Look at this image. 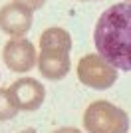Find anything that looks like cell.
Masks as SVG:
<instances>
[{
    "label": "cell",
    "instance_id": "1",
    "mask_svg": "<svg viewBox=\"0 0 131 133\" xmlns=\"http://www.w3.org/2000/svg\"><path fill=\"white\" fill-rule=\"evenodd\" d=\"M93 44L97 54L121 72H131V4L109 6L93 28Z\"/></svg>",
    "mask_w": 131,
    "mask_h": 133
},
{
    "label": "cell",
    "instance_id": "2",
    "mask_svg": "<svg viewBox=\"0 0 131 133\" xmlns=\"http://www.w3.org/2000/svg\"><path fill=\"white\" fill-rule=\"evenodd\" d=\"M40 54H38V70L46 79L60 82L70 74L71 60V36L68 30L60 26H52L44 30L40 36Z\"/></svg>",
    "mask_w": 131,
    "mask_h": 133
},
{
    "label": "cell",
    "instance_id": "3",
    "mask_svg": "<svg viewBox=\"0 0 131 133\" xmlns=\"http://www.w3.org/2000/svg\"><path fill=\"white\" fill-rule=\"evenodd\" d=\"M83 129L87 133H127L129 115L111 101L97 99L91 101L83 111Z\"/></svg>",
    "mask_w": 131,
    "mask_h": 133
},
{
    "label": "cell",
    "instance_id": "4",
    "mask_svg": "<svg viewBox=\"0 0 131 133\" xmlns=\"http://www.w3.org/2000/svg\"><path fill=\"white\" fill-rule=\"evenodd\" d=\"M77 79L91 89H109L117 82V68H113L99 54H86L77 62Z\"/></svg>",
    "mask_w": 131,
    "mask_h": 133
},
{
    "label": "cell",
    "instance_id": "5",
    "mask_svg": "<svg viewBox=\"0 0 131 133\" xmlns=\"http://www.w3.org/2000/svg\"><path fill=\"white\" fill-rule=\"evenodd\" d=\"M2 60L14 74H28L38 64V52L28 38H10L2 48Z\"/></svg>",
    "mask_w": 131,
    "mask_h": 133
},
{
    "label": "cell",
    "instance_id": "6",
    "mask_svg": "<svg viewBox=\"0 0 131 133\" xmlns=\"http://www.w3.org/2000/svg\"><path fill=\"white\" fill-rule=\"evenodd\" d=\"M8 91L20 111H36L46 99V88L34 78H18L8 88Z\"/></svg>",
    "mask_w": 131,
    "mask_h": 133
},
{
    "label": "cell",
    "instance_id": "7",
    "mask_svg": "<svg viewBox=\"0 0 131 133\" xmlns=\"http://www.w3.org/2000/svg\"><path fill=\"white\" fill-rule=\"evenodd\" d=\"M34 22V10L26 6L10 2L0 8V30L10 38H22L30 32Z\"/></svg>",
    "mask_w": 131,
    "mask_h": 133
},
{
    "label": "cell",
    "instance_id": "8",
    "mask_svg": "<svg viewBox=\"0 0 131 133\" xmlns=\"http://www.w3.org/2000/svg\"><path fill=\"white\" fill-rule=\"evenodd\" d=\"M18 105L14 103L8 88H0V121H10L18 115Z\"/></svg>",
    "mask_w": 131,
    "mask_h": 133
},
{
    "label": "cell",
    "instance_id": "9",
    "mask_svg": "<svg viewBox=\"0 0 131 133\" xmlns=\"http://www.w3.org/2000/svg\"><path fill=\"white\" fill-rule=\"evenodd\" d=\"M12 2H18V4L26 6L30 10H40V8L46 4V0H12Z\"/></svg>",
    "mask_w": 131,
    "mask_h": 133
},
{
    "label": "cell",
    "instance_id": "10",
    "mask_svg": "<svg viewBox=\"0 0 131 133\" xmlns=\"http://www.w3.org/2000/svg\"><path fill=\"white\" fill-rule=\"evenodd\" d=\"M54 133H82L77 127H60V129H56Z\"/></svg>",
    "mask_w": 131,
    "mask_h": 133
},
{
    "label": "cell",
    "instance_id": "11",
    "mask_svg": "<svg viewBox=\"0 0 131 133\" xmlns=\"http://www.w3.org/2000/svg\"><path fill=\"white\" fill-rule=\"evenodd\" d=\"M20 133H38L34 127H28V129H24V131H20Z\"/></svg>",
    "mask_w": 131,
    "mask_h": 133
},
{
    "label": "cell",
    "instance_id": "12",
    "mask_svg": "<svg viewBox=\"0 0 131 133\" xmlns=\"http://www.w3.org/2000/svg\"><path fill=\"white\" fill-rule=\"evenodd\" d=\"M123 2H129V4H131V0H123Z\"/></svg>",
    "mask_w": 131,
    "mask_h": 133
},
{
    "label": "cell",
    "instance_id": "13",
    "mask_svg": "<svg viewBox=\"0 0 131 133\" xmlns=\"http://www.w3.org/2000/svg\"><path fill=\"white\" fill-rule=\"evenodd\" d=\"M82 2H86V0H82Z\"/></svg>",
    "mask_w": 131,
    "mask_h": 133
}]
</instances>
